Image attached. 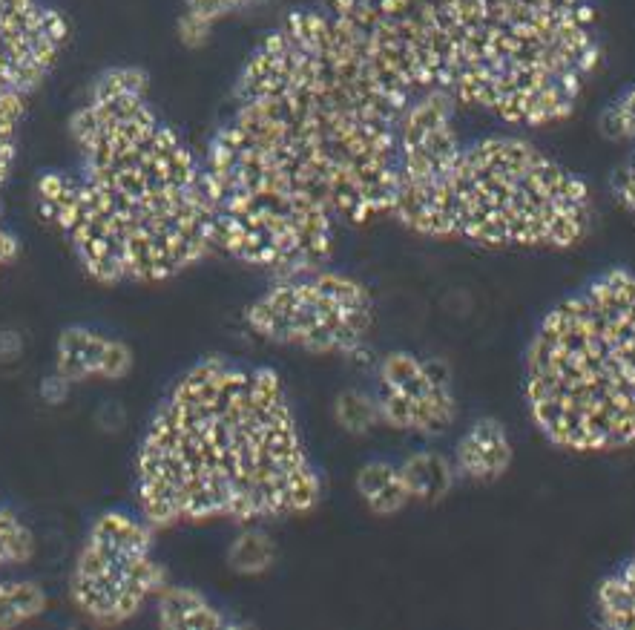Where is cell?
Segmentation results:
<instances>
[{"instance_id":"30bf717a","label":"cell","mask_w":635,"mask_h":630,"mask_svg":"<svg viewBox=\"0 0 635 630\" xmlns=\"http://www.w3.org/2000/svg\"><path fill=\"white\" fill-rule=\"evenodd\" d=\"M460 107L440 93L411 95L397 133V190L391 219L431 239L443 190L463 150Z\"/></svg>"},{"instance_id":"4316f807","label":"cell","mask_w":635,"mask_h":630,"mask_svg":"<svg viewBox=\"0 0 635 630\" xmlns=\"http://www.w3.org/2000/svg\"><path fill=\"white\" fill-rule=\"evenodd\" d=\"M23 351V340L18 337V331L3 328L0 331V357H18Z\"/></svg>"},{"instance_id":"83f0119b","label":"cell","mask_w":635,"mask_h":630,"mask_svg":"<svg viewBox=\"0 0 635 630\" xmlns=\"http://www.w3.org/2000/svg\"><path fill=\"white\" fill-rule=\"evenodd\" d=\"M12 164H15V156H12V153H0V185L6 182V176H9V170H12Z\"/></svg>"},{"instance_id":"484cf974","label":"cell","mask_w":635,"mask_h":630,"mask_svg":"<svg viewBox=\"0 0 635 630\" xmlns=\"http://www.w3.org/2000/svg\"><path fill=\"white\" fill-rule=\"evenodd\" d=\"M18 254H21V245H18L15 234H9V231L0 225V271H3L9 262H15Z\"/></svg>"},{"instance_id":"9a60e30c","label":"cell","mask_w":635,"mask_h":630,"mask_svg":"<svg viewBox=\"0 0 635 630\" xmlns=\"http://www.w3.org/2000/svg\"><path fill=\"white\" fill-rule=\"evenodd\" d=\"M397 464H400V475L406 481L411 504L434 507V504L446 501L452 495L454 484L460 481L452 455L431 449V446L414 449L406 458H400Z\"/></svg>"},{"instance_id":"2e32d148","label":"cell","mask_w":635,"mask_h":630,"mask_svg":"<svg viewBox=\"0 0 635 630\" xmlns=\"http://www.w3.org/2000/svg\"><path fill=\"white\" fill-rule=\"evenodd\" d=\"M156 622L170 630H213L227 628L230 619L207 599L202 590L184 584H164L153 599Z\"/></svg>"},{"instance_id":"ac0fdd59","label":"cell","mask_w":635,"mask_h":630,"mask_svg":"<svg viewBox=\"0 0 635 630\" xmlns=\"http://www.w3.org/2000/svg\"><path fill=\"white\" fill-rule=\"evenodd\" d=\"M592 619L601 628L635 630V550L598 582L592 593Z\"/></svg>"},{"instance_id":"8fae6325","label":"cell","mask_w":635,"mask_h":630,"mask_svg":"<svg viewBox=\"0 0 635 630\" xmlns=\"http://www.w3.org/2000/svg\"><path fill=\"white\" fill-rule=\"evenodd\" d=\"M371 392L383 426L420 441L443 438L457 423V392L452 372L417 351H388L374 369Z\"/></svg>"},{"instance_id":"52a82bcc","label":"cell","mask_w":635,"mask_h":630,"mask_svg":"<svg viewBox=\"0 0 635 630\" xmlns=\"http://www.w3.org/2000/svg\"><path fill=\"white\" fill-rule=\"evenodd\" d=\"M213 251L273 277L328 265L340 219L225 124L202 153Z\"/></svg>"},{"instance_id":"277c9868","label":"cell","mask_w":635,"mask_h":630,"mask_svg":"<svg viewBox=\"0 0 635 630\" xmlns=\"http://www.w3.org/2000/svg\"><path fill=\"white\" fill-rule=\"evenodd\" d=\"M141 515L159 527L268 524L322 495L279 374L205 357L161 397L136 455Z\"/></svg>"},{"instance_id":"8992f818","label":"cell","mask_w":635,"mask_h":630,"mask_svg":"<svg viewBox=\"0 0 635 630\" xmlns=\"http://www.w3.org/2000/svg\"><path fill=\"white\" fill-rule=\"evenodd\" d=\"M590 185L518 133L463 141L431 239L489 251H567L590 234Z\"/></svg>"},{"instance_id":"e0dca14e","label":"cell","mask_w":635,"mask_h":630,"mask_svg":"<svg viewBox=\"0 0 635 630\" xmlns=\"http://www.w3.org/2000/svg\"><path fill=\"white\" fill-rule=\"evenodd\" d=\"M354 490L365 510L371 515H380V518L400 515L411 504L406 481L400 475V464L388 461V458L365 461L363 467L357 469Z\"/></svg>"},{"instance_id":"6da1fadb","label":"cell","mask_w":635,"mask_h":630,"mask_svg":"<svg viewBox=\"0 0 635 630\" xmlns=\"http://www.w3.org/2000/svg\"><path fill=\"white\" fill-rule=\"evenodd\" d=\"M411 95L322 6L296 9L256 44L222 121L340 225L391 219L397 133Z\"/></svg>"},{"instance_id":"44dd1931","label":"cell","mask_w":635,"mask_h":630,"mask_svg":"<svg viewBox=\"0 0 635 630\" xmlns=\"http://www.w3.org/2000/svg\"><path fill=\"white\" fill-rule=\"evenodd\" d=\"M334 423L351 438H365L383 426L380 406L371 389H345L334 397Z\"/></svg>"},{"instance_id":"5bb4252c","label":"cell","mask_w":635,"mask_h":630,"mask_svg":"<svg viewBox=\"0 0 635 630\" xmlns=\"http://www.w3.org/2000/svg\"><path fill=\"white\" fill-rule=\"evenodd\" d=\"M452 461L460 481L495 484L515 464V444L509 429L495 418L469 423L452 449Z\"/></svg>"},{"instance_id":"ffe728a7","label":"cell","mask_w":635,"mask_h":630,"mask_svg":"<svg viewBox=\"0 0 635 630\" xmlns=\"http://www.w3.org/2000/svg\"><path fill=\"white\" fill-rule=\"evenodd\" d=\"M276 561V544L262 524H245L242 533L227 547V567L236 576H262Z\"/></svg>"},{"instance_id":"7a4b0ae2","label":"cell","mask_w":635,"mask_h":630,"mask_svg":"<svg viewBox=\"0 0 635 630\" xmlns=\"http://www.w3.org/2000/svg\"><path fill=\"white\" fill-rule=\"evenodd\" d=\"M78 170L35 182V208L95 282H164L213 254L202 156L153 107L144 72L107 70L72 116Z\"/></svg>"},{"instance_id":"cb8c5ba5","label":"cell","mask_w":635,"mask_h":630,"mask_svg":"<svg viewBox=\"0 0 635 630\" xmlns=\"http://www.w3.org/2000/svg\"><path fill=\"white\" fill-rule=\"evenodd\" d=\"M627 147H630V153L613 176V196L615 202L635 219V141H630Z\"/></svg>"},{"instance_id":"603a6c76","label":"cell","mask_w":635,"mask_h":630,"mask_svg":"<svg viewBox=\"0 0 635 630\" xmlns=\"http://www.w3.org/2000/svg\"><path fill=\"white\" fill-rule=\"evenodd\" d=\"M35 556V538L23 527V521L6 507H0V573L6 567H18Z\"/></svg>"},{"instance_id":"3957f363","label":"cell","mask_w":635,"mask_h":630,"mask_svg":"<svg viewBox=\"0 0 635 630\" xmlns=\"http://www.w3.org/2000/svg\"><path fill=\"white\" fill-rule=\"evenodd\" d=\"M409 95L509 127L567 121L601 67L592 0H319Z\"/></svg>"},{"instance_id":"4fadbf2b","label":"cell","mask_w":635,"mask_h":630,"mask_svg":"<svg viewBox=\"0 0 635 630\" xmlns=\"http://www.w3.org/2000/svg\"><path fill=\"white\" fill-rule=\"evenodd\" d=\"M130 369H133L130 346L95 331V328H67V331H61V337L55 343V372L72 386L87 383L92 377L121 380Z\"/></svg>"},{"instance_id":"7402d4cb","label":"cell","mask_w":635,"mask_h":630,"mask_svg":"<svg viewBox=\"0 0 635 630\" xmlns=\"http://www.w3.org/2000/svg\"><path fill=\"white\" fill-rule=\"evenodd\" d=\"M49 605L44 587L21 579H0V628H18L32 622Z\"/></svg>"},{"instance_id":"d4e9b609","label":"cell","mask_w":635,"mask_h":630,"mask_svg":"<svg viewBox=\"0 0 635 630\" xmlns=\"http://www.w3.org/2000/svg\"><path fill=\"white\" fill-rule=\"evenodd\" d=\"M69 389H72V383H67L58 372L49 374L44 380V386H41V392H44V397L49 403H61V400L69 395Z\"/></svg>"},{"instance_id":"9c48e42d","label":"cell","mask_w":635,"mask_h":630,"mask_svg":"<svg viewBox=\"0 0 635 630\" xmlns=\"http://www.w3.org/2000/svg\"><path fill=\"white\" fill-rule=\"evenodd\" d=\"M153 530L144 515L95 518L69 579V599L81 616L98 625H121L153 605L167 584L153 556Z\"/></svg>"},{"instance_id":"ba28073f","label":"cell","mask_w":635,"mask_h":630,"mask_svg":"<svg viewBox=\"0 0 635 630\" xmlns=\"http://www.w3.org/2000/svg\"><path fill=\"white\" fill-rule=\"evenodd\" d=\"M265 343L317 357H354L368 346L377 308L368 285L328 265L282 274L245 311Z\"/></svg>"},{"instance_id":"d6986e66","label":"cell","mask_w":635,"mask_h":630,"mask_svg":"<svg viewBox=\"0 0 635 630\" xmlns=\"http://www.w3.org/2000/svg\"><path fill=\"white\" fill-rule=\"evenodd\" d=\"M182 3L184 12L179 21V35L187 47H202L219 21L245 12L259 0H182Z\"/></svg>"},{"instance_id":"5b68a950","label":"cell","mask_w":635,"mask_h":630,"mask_svg":"<svg viewBox=\"0 0 635 630\" xmlns=\"http://www.w3.org/2000/svg\"><path fill=\"white\" fill-rule=\"evenodd\" d=\"M523 403L564 452L635 446V271L610 268L552 305L523 354Z\"/></svg>"},{"instance_id":"7c38bea8","label":"cell","mask_w":635,"mask_h":630,"mask_svg":"<svg viewBox=\"0 0 635 630\" xmlns=\"http://www.w3.org/2000/svg\"><path fill=\"white\" fill-rule=\"evenodd\" d=\"M67 41V18L44 0H0V95L29 101Z\"/></svg>"}]
</instances>
